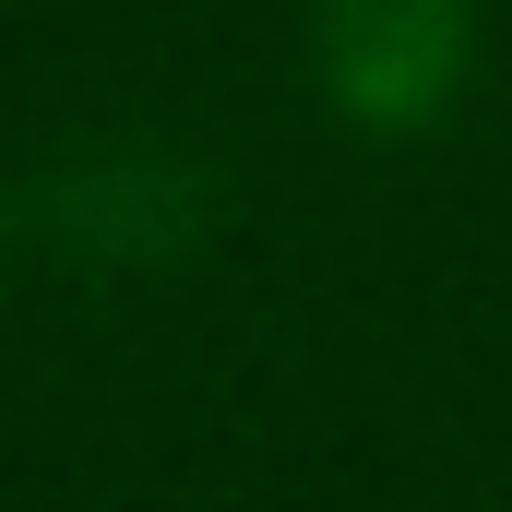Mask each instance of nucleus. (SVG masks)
I'll return each mask as SVG.
<instances>
[{"instance_id":"nucleus-1","label":"nucleus","mask_w":512,"mask_h":512,"mask_svg":"<svg viewBox=\"0 0 512 512\" xmlns=\"http://www.w3.org/2000/svg\"><path fill=\"white\" fill-rule=\"evenodd\" d=\"M298 60L322 120L358 143H417L477 96L489 0H298Z\"/></svg>"},{"instance_id":"nucleus-2","label":"nucleus","mask_w":512,"mask_h":512,"mask_svg":"<svg viewBox=\"0 0 512 512\" xmlns=\"http://www.w3.org/2000/svg\"><path fill=\"white\" fill-rule=\"evenodd\" d=\"M0 274H12V191H0Z\"/></svg>"}]
</instances>
